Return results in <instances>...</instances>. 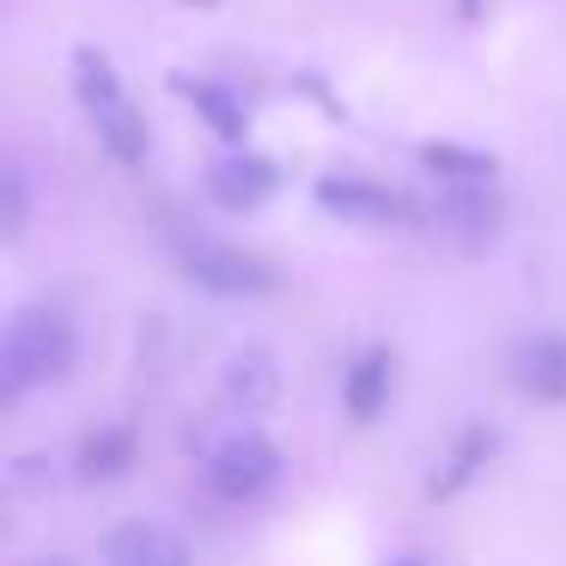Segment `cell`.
Masks as SVG:
<instances>
[{"instance_id": "6da1fadb", "label": "cell", "mask_w": 566, "mask_h": 566, "mask_svg": "<svg viewBox=\"0 0 566 566\" xmlns=\"http://www.w3.org/2000/svg\"><path fill=\"white\" fill-rule=\"evenodd\" d=\"M74 354H80L74 323L55 305L13 311V323L0 335V396H31V390H43V384L67 378Z\"/></svg>"}, {"instance_id": "7a4b0ae2", "label": "cell", "mask_w": 566, "mask_h": 566, "mask_svg": "<svg viewBox=\"0 0 566 566\" xmlns=\"http://www.w3.org/2000/svg\"><path fill=\"white\" fill-rule=\"evenodd\" d=\"M281 481V444L256 427H238L201 451V488L220 505H256Z\"/></svg>"}, {"instance_id": "3957f363", "label": "cell", "mask_w": 566, "mask_h": 566, "mask_svg": "<svg viewBox=\"0 0 566 566\" xmlns=\"http://www.w3.org/2000/svg\"><path fill=\"white\" fill-rule=\"evenodd\" d=\"M74 86H80V104H86V116L98 123V140H104V147H111L123 165H140V159H147V147H153L147 116L128 104V92H123V80H116V67L104 62L98 50H80V55H74Z\"/></svg>"}, {"instance_id": "277c9868", "label": "cell", "mask_w": 566, "mask_h": 566, "mask_svg": "<svg viewBox=\"0 0 566 566\" xmlns=\"http://www.w3.org/2000/svg\"><path fill=\"white\" fill-rule=\"evenodd\" d=\"M184 274L196 286H208V293L220 298H256L274 286V269L262 256H250V250L238 244H220V238H196V244H184Z\"/></svg>"}, {"instance_id": "5b68a950", "label": "cell", "mask_w": 566, "mask_h": 566, "mask_svg": "<svg viewBox=\"0 0 566 566\" xmlns=\"http://www.w3.org/2000/svg\"><path fill=\"white\" fill-rule=\"evenodd\" d=\"M104 566H196V548L171 524L135 517V524H116L104 536Z\"/></svg>"}, {"instance_id": "8992f818", "label": "cell", "mask_w": 566, "mask_h": 566, "mask_svg": "<svg viewBox=\"0 0 566 566\" xmlns=\"http://www.w3.org/2000/svg\"><path fill=\"white\" fill-rule=\"evenodd\" d=\"M390 390H396L390 347H359V354L347 359V371H342V408L359 420V427H371V420L390 408Z\"/></svg>"}, {"instance_id": "52a82bcc", "label": "cell", "mask_w": 566, "mask_h": 566, "mask_svg": "<svg viewBox=\"0 0 566 566\" xmlns=\"http://www.w3.org/2000/svg\"><path fill=\"white\" fill-rule=\"evenodd\" d=\"M512 384L530 402H566V335H524L512 347Z\"/></svg>"}, {"instance_id": "ba28073f", "label": "cell", "mask_w": 566, "mask_h": 566, "mask_svg": "<svg viewBox=\"0 0 566 566\" xmlns=\"http://www.w3.org/2000/svg\"><path fill=\"white\" fill-rule=\"evenodd\" d=\"M274 184H281V171H274L269 159H262V153H226L220 165H213L208 171V196L220 201V208H262V201L274 196Z\"/></svg>"}, {"instance_id": "9c48e42d", "label": "cell", "mask_w": 566, "mask_h": 566, "mask_svg": "<svg viewBox=\"0 0 566 566\" xmlns=\"http://www.w3.org/2000/svg\"><path fill=\"white\" fill-rule=\"evenodd\" d=\"M432 220L451 238H463V244H488L500 232V196L488 184H451L439 196V208H432Z\"/></svg>"}, {"instance_id": "30bf717a", "label": "cell", "mask_w": 566, "mask_h": 566, "mask_svg": "<svg viewBox=\"0 0 566 566\" xmlns=\"http://www.w3.org/2000/svg\"><path fill=\"white\" fill-rule=\"evenodd\" d=\"M220 390H226V402H232L238 415H262V408L281 396V366H274L269 347H244V354L226 359Z\"/></svg>"}, {"instance_id": "8fae6325", "label": "cell", "mask_w": 566, "mask_h": 566, "mask_svg": "<svg viewBox=\"0 0 566 566\" xmlns=\"http://www.w3.org/2000/svg\"><path fill=\"white\" fill-rule=\"evenodd\" d=\"M317 201H323V213L354 220V226H384V220H396V213H402V201H396L384 184H366V177H323Z\"/></svg>"}, {"instance_id": "7c38bea8", "label": "cell", "mask_w": 566, "mask_h": 566, "mask_svg": "<svg viewBox=\"0 0 566 566\" xmlns=\"http://www.w3.org/2000/svg\"><path fill=\"white\" fill-rule=\"evenodd\" d=\"M135 457H140V432L123 427V420H111V427L80 439L74 469H80V481H123L128 469H135Z\"/></svg>"}, {"instance_id": "4fadbf2b", "label": "cell", "mask_w": 566, "mask_h": 566, "mask_svg": "<svg viewBox=\"0 0 566 566\" xmlns=\"http://www.w3.org/2000/svg\"><path fill=\"white\" fill-rule=\"evenodd\" d=\"M420 159H427V171L444 177V184H488V177H493V159H488V153L451 147V140H432Z\"/></svg>"}, {"instance_id": "5bb4252c", "label": "cell", "mask_w": 566, "mask_h": 566, "mask_svg": "<svg viewBox=\"0 0 566 566\" xmlns=\"http://www.w3.org/2000/svg\"><path fill=\"white\" fill-rule=\"evenodd\" d=\"M184 92H189V104H196V111L208 116L226 140H244V104H232V92L201 86V80H184Z\"/></svg>"}, {"instance_id": "9a60e30c", "label": "cell", "mask_w": 566, "mask_h": 566, "mask_svg": "<svg viewBox=\"0 0 566 566\" xmlns=\"http://www.w3.org/2000/svg\"><path fill=\"white\" fill-rule=\"evenodd\" d=\"M25 232V171H7V238H19Z\"/></svg>"}, {"instance_id": "2e32d148", "label": "cell", "mask_w": 566, "mask_h": 566, "mask_svg": "<svg viewBox=\"0 0 566 566\" xmlns=\"http://www.w3.org/2000/svg\"><path fill=\"white\" fill-rule=\"evenodd\" d=\"M25 566H74V560H25Z\"/></svg>"}, {"instance_id": "e0dca14e", "label": "cell", "mask_w": 566, "mask_h": 566, "mask_svg": "<svg viewBox=\"0 0 566 566\" xmlns=\"http://www.w3.org/2000/svg\"><path fill=\"white\" fill-rule=\"evenodd\" d=\"M390 566H432V560H390Z\"/></svg>"}, {"instance_id": "ac0fdd59", "label": "cell", "mask_w": 566, "mask_h": 566, "mask_svg": "<svg viewBox=\"0 0 566 566\" xmlns=\"http://www.w3.org/2000/svg\"><path fill=\"white\" fill-rule=\"evenodd\" d=\"M463 7H475V0H463Z\"/></svg>"}]
</instances>
